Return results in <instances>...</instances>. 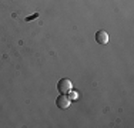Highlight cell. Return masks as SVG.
I'll return each mask as SVG.
<instances>
[{
  "instance_id": "obj_1",
  "label": "cell",
  "mask_w": 134,
  "mask_h": 128,
  "mask_svg": "<svg viewBox=\"0 0 134 128\" xmlns=\"http://www.w3.org/2000/svg\"><path fill=\"white\" fill-rule=\"evenodd\" d=\"M71 90H73V84L69 78L59 80V83H57V91L60 94H69V91H71Z\"/></svg>"
},
{
  "instance_id": "obj_2",
  "label": "cell",
  "mask_w": 134,
  "mask_h": 128,
  "mask_svg": "<svg viewBox=\"0 0 134 128\" xmlns=\"http://www.w3.org/2000/svg\"><path fill=\"white\" fill-rule=\"evenodd\" d=\"M56 104L59 108H62V110H66V108H69L70 105H71V100L69 98V95L67 94H60L59 97H57L56 100Z\"/></svg>"
},
{
  "instance_id": "obj_3",
  "label": "cell",
  "mask_w": 134,
  "mask_h": 128,
  "mask_svg": "<svg viewBox=\"0 0 134 128\" xmlns=\"http://www.w3.org/2000/svg\"><path fill=\"white\" fill-rule=\"evenodd\" d=\"M96 41H97L98 44H101V46H106V44L108 43V34H107V31L98 30L97 33H96Z\"/></svg>"
},
{
  "instance_id": "obj_4",
  "label": "cell",
  "mask_w": 134,
  "mask_h": 128,
  "mask_svg": "<svg viewBox=\"0 0 134 128\" xmlns=\"http://www.w3.org/2000/svg\"><path fill=\"white\" fill-rule=\"evenodd\" d=\"M67 95H69V98H70V100H76V98L79 97L77 91H74V90H71V91H69V94H67Z\"/></svg>"
},
{
  "instance_id": "obj_5",
  "label": "cell",
  "mask_w": 134,
  "mask_h": 128,
  "mask_svg": "<svg viewBox=\"0 0 134 128\" xmlns=\"http://www.w3.org/2000/svg\"><path fill=\"white\" fill-rule=\"evenodd\" d=\"M37 16H39V13H36V14H33V16H30V17H27L26 20H27V21H30V20H33V19H36Z\"/></svg>"
}]
</instances>
